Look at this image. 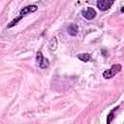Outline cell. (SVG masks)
<instances>
[{
    "instance_id": "obj_1",
    "label": "cell",
    "mask_w": 124,
    "mask_h": 124,
    "mask_svg": "<svg viewBox=\"0 0 124 124\" xmlns=\"http://www.w3.org/2000/svg\"><path fill=\"white\" fill-rule=\"evenodd\" d=\"M121 65L120 64H114L112 66V68L109 69V70H106L104 73H103V77L105 79H112L113 78L116 74H118L120 71H121Z\"/></svg>"
},
{
    "instance_id": "obj_2",
    "label": "cell",
    "mask_w": 124,
    "mask_h": 124,
    "mask_svg": "<svg viewBox=\"0 0 124 124\" xmlns=\"http://www.w3.org/2000/svg\"><path fill=\"white\" fill-rule=\"evenodd\" d=\"M36 62H37V65L39 66L40 68H42V69H47V68H48V66H49L48 59H47L46 57H44L41 52H37Z\"/></svg>"
},
{
    "instance_id": "obj_3",
    "label": "cell",
    "mask_w": 124,
    "mask_h": 124,
    "mask_svg": "<svg viewBox=\"0 0 124 124\" xmlns=\"http://www.w3.org/2000/svg\"><path fill=\"white\" fill-rule=\"evenodd\" d=\"M113 3L114 0H97V7L101 11H108Z\"/></svg>"
},
{
    "instance_id": "obj_4",
    "label": "cell",
    "mask_w": 124,
    "mask_h": 124,
    "mask_svg": "<svg viewBox=\"0 0 124 124\" xmlns=\"http://www.w3.org/2000/svg\"><path fill=\"white\" fill-rule=\"evenodd\" d=\"M81 14H82V16H84V18L86 19V20H93L96 16V15H97L96 11L93 9V8H91V7H87L86 9L82 10Z\"/></svg>"
},
{
    "instance_id": "obj_5",
    "label": "cell",
    "mask_w": 124,
    "mask_h": 124,
    "mask_svg": "<svg viewBox=\"0 0 124 124\" xmlns=\"http://www.w3.org/2000/svg\"><path fill=\"white\" fill-rule=\"evenodd\" d=\"M38 10V7L36 5H29V6H26L24 7L23 9H21L20 11V15L22 16H25L27 14H31V13H34Z\"/></svg>"
},
{
    "instance_id": "obj_6",
    "label": "cell",
    "mask_w": 124,
    "mask_h": 124,
    "mask_svg": "<svg viewBox=\"0 0 124 124\" xmlns=\"http://www.w3.org/2000/svg\"><path fill=\"white\" fill-rule=\"evenodd\" d=\"M67 31H68V34L71 35V36H77L78 33H79V27L77 24L75 23H72L68 26L67 28Z\"/></svg>"
},
{
    "instance_id": "obj_7",
    "label": "cell",
    "mask_w": 124,
    "mask_h": 124,
    "mask_svg": "<svg viewBox=\"0 0 124 124\" xmlns=\"http://www.w3.org/2000/svg\"><path fill=\"white\" fill-rule=\"evenodd\" d=\"M78 58L84 62H88L89 60H91V54L89 53H80L78 55Z\"/></svg>"
},
{
    "instance_id": "obj_8",
    "label": "cell",
    "mask_w": 124,
    "mask_h": 124,
    "mask_svg": "<svg viewBox=\"0 0 124 124\" xmlns=\"http://www.w3.org/2000/svg\"><path fill=\"white\" fill-rule=\"evenodd\" d=\"M48 47H49V48H51L52 51H55V49L57 48V39L55 37L52 38V40L49 41Z\"/></svg>"
},
{
    "instance_id": "obj_9",
    "label": "cell",
    "mask_w": 124,
    "mask_h": 124,
    "mask_svg": "<svg viewBox=\"0 0 124 124\" xmlns=\"http://www.w3.org/2000/svg\"><path fill=\"white\" fill-rule=\"evenodd\" d=\"M22 16H23L22 15H20L19 16H16V19H14V20H12V21L9 23V24H8V28H12L13 26H15L16 24L18 23V22H19V21H20V20L22 19Z\"/></svg>"
},
{
    "instance_id": "obj_10",
    "label": "cell",
    "mask_w": 124,
    "mask_h": 124,
    "mask_svg": "<svg viewBox=\"0 0 124 124\" xmlns=\"http://www.w3.org/2000/svg\"><path fill=\"white\" fill-rule=\"evenodd\" d=\"M113 112H114V110L108 115V120H107V121H108V123H111V122L112 121V118H113Z\"/></svg>"
}]
</instances>
